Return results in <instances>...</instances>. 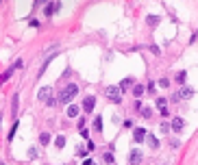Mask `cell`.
<instances>
[{"instance_id": "44dd1931", "label": "cell", "mask_w": 198, "mask_h": 165, "mask_svg": "<svg viewBox=\"0 0 198 165\" xmlns=\"http://www.w3.org/2000/svg\"><path fill=\"white\" fill-rule=\"evenodd\" d=\"M157 22H159V18H157V15H148V24H150V26H155Z\"/></svg>"}, {"instance_id": "603a6c76", "label": "cell", "mask_w": 198, "mask_h": 165, "mask_svg": "<svg viewBox=\"0 0 198 165\" xmlns=\"http://www.w3.org/2000/svg\"><path fill=\"white\" fill-rule=\"evenodd\" d=\"M15 130H18V124H13V128H11V132H9V141L13 139V135H15Z\"/></svg>"}, {"instance_id": "d6986e66", "label": "cell", "mask_w": 198, "mask_h": 165, "mask_svg": "<svg viewBox=\"0 0 198 165\" xmlns=\"http://www.w3.org/2000/svg\"><path fill=\"white\" fill-rule=\"evenodd\" d=\"M18 100H20V96L15 93V96H13V104H11V109H13V113L18 111Z\"/></svg>"}, {"instance_id": "5b68a950", "label": "cell", "mask_w": 198, "mask_h": 165, "mask_svg": "<svg viewBox=\"0 0 198 165\" xmlns=\"http://www.w3.org/2000/svg\"><path fill=\"white\" fill-rule=\"evenodd\" d=\"M94 107H96V98H94V96H87V98L83 100V109L89 113V111H94Z\"/></svg>"}, {"instance_id": "ac0fdd59", "label": "cell", "mask_w": 198, "mask_h": 165, "mask_svg": "<svg viewBox=\"0 0 198 165\" xmlns=\"http://www.w3.org/2000/svg\"><path fill=\"white\" fill-rule=\"evenodd\" d=\"M54 143H57V148H63V146H65V137H57Z\"/></svg>"}, {"instance_id": "e0dca14e", "label": "cell", "mask_w": 198, "mask_h": 165, "mask_svg": "<svg viewBox=\"0 0 198 165\" xmlns=\"http://www.w3.org/2000/svg\"><path fill=\"white\" fill-rule=\"evenodd\" d=\"M133 93H135V96H142V93H144V87H142V85H135V87H133Z\"/></svg>"}, {"instance_id": "9c48e42d", "label": "cell", "mask_w": 198, "mask_h": 165, "mask_svg": "<svg viewBox=\"0 0 198 165\" xmlns=\"http://www.w3.org/2000/svg\"><path fill=\"white\" fill-rule=\"evenodd\" d=\"M39 100H44V102L50 100V87H44V89L39 91Z\"/></svg>"}, {"instance_id": "9a60e30c", "label": "cell", "mask_w": 198, "mask_h": 165, "mask_svg": "<svg viewBox=\"0 0 198 165\" xmlns=\"http://www.w3.org/2000/svg\"><path fill=\"white\" fill-rule=\"evenodd\" d=\"M104 161H107L109 165H113V163H115V159H113V154H111V152H104Z\"/></svg>"}, {"instance_id": "cb8c5ba5", "label": "cell", "mask_w": 198, "mask_h": 165, "mask_svg": "<svg viewBox=\"0 0 198 165\" xmlns=\"http://www.w3.org/2000/svg\"><path fill=\"white\" fill-rule=\"evenodd\" d=\"M159 85H161V87H170V81H168V78H161Z\"/></svg>"}, {"instance_id": "52a82bcc", "label": "cell", "mask_w": 198, "mask_h": 165, "mask_svg": "<svg viewBox=\"0 0 198 165\" xmlns=\"http://www.w3.org/2000/svg\"><path fill=\"white\" fill-rule=\"evenodd\" d=\"M183 126H185L183 118H174V120H172V130H174V132H181V130H183Z\"/></svg>"}, {"instance_id": "8fae6325", "label": "cell", "mask_w": 198, "mask_h": 165, "mask_svg": "<svg viewBox=\"0 0 198 165\" xmlns=\"http://www.w3.org/2000/svg\"><path fill=\"white\" fill-rule=\"evenodd\" d=\"M57 9H59V2H50L48 7H46V15H52Z\"/></svg>"}, {"instance_id": "7402d4cb", "label": "cell", "mask_w": 198, "mask_h": 165, "mask_svg": "<svg viewBox=\"0 0 198 165\" xmlns=\"http://www.w3.org/2000/svg\"><path fill=\"white\" fill-rule=\"evenodd\" d=\"M140 111H142V115H144V118H150V115H152V111H150V109H140Z\"/></svg>"}, {"instance_id": "277c9868", "label": "cell", "mask_w": 198, "mask_h": 165, "mask_svg": "<svg viewBox=\"0 0 198 165\" xmlns=\"http://www.w3.org/2000/svg\"><path fill=\"white\" fill-rule=\"evenodd\" d=\"M129 163H131V165H140V163H142V152H140V150H131V154H129Z\"/></svg>"}, {"instance_id": "8992f818", "label": "cell", "mask_w": 198, "mask_h": 165, "mask_svg": "<svg viewBox=\"0 0 198 165\" xmlns=\"http://www.w3.org/2000/svg\"><path fill=\"white\" fill-rule=\"evenodd\" d=\"M192 96H194V89H192V87H183V89L176 93V98H179V100H181V98H183V100H187V98H192Z\"/></svg>"}, {"instance_id": "7a4b0ae2", "label": "cell", "mask_w": 198, "mask_h": 165, "mask_svg": "<svg viewBox=\"0 0 198 165\" xmlns=\"http://www.w3.org/2000/svg\"><path fill=\"white\" fill-rule=\"evenodd\" d=\"M107 98L113 102V104H120L122 102V91H120V87H107Z\"/></svg>"}, {"instance_id": "5bb4252c", "label": "cell", "mask_w": 198, "mask_h": 165, "mask_svg": "<svg viewBox=\"0 0 198 165\" xmlns=\"http://www.w3.org/2000/svg\"><path fill=\"white\" fill-rule=\"evenodd\" d=\"M157 109H159V111H165V109H168V107H165V98H159V100H157Z\"/></svg>"}, {"instance_id": "ffe728a7", "label": "cell", "mask_w": 198, "mask_h": 165, "mask_svg": "<svg viewBox=\"0 0 198 165\" xmlns=\"http://www.w3.org/2000/svg\"><path fill=\"white\" fill-rule=\"evenodd\" d=\"M94 128H96V130H102V118H96V122H94Z\"/></svg>"}, {"instance_id": "4fadbf2b", "label": "cell", "mask_w": 198, "mask_h": 165, "mask_svg": "<svg viewBox=\"0 0 198 165\" xmlns=\"http://www.w3.org/2000/svg\"><path fill=\"white\" fill-rule=\"evenodd\" d=\"M39 143H42V146H48L50 143V135L48 132H42V135H39Z\"/></svg>"}, {"instance_id": "3957f363", "label": "cell", "mask_w": 198, "mask_h": 165, "mask_svg": "<svg viewBox=\"0 0 198 165\" xmlns=\"http://www.w3.org/2000/svg\"><path fill=\"white\" fill-rule=\"evenodd\" d=\"M18 68H22V61H15V63H13V68H9V70H7V72H4V74L0 76V85H2L4 81H9V78H11V74H13V72H15Z\"/></svg>"}, {"instance_id": "7c38bea8", "label": "cell", "mask_w": 198, "mask_h": 165, "mask_svg": "<svg viewBox=\"0 0 198 165\" xmlns=\"http://www.w3.org/2000/svg\"><path fill=\"white\" fill-rule=\"evenodd\" d=\"M131 85H133V78H124V81L120 82V91H126Z\"/></svg>"}, {"instance_id": "2e32d148", "label": "cell", "mask_w": 198, "mask_h": 165, "mask_svg": "<svg viewBox=\"0 0 198 165\" xmlns=\"http://www.w3.org/2000/svg\"><path fill=\"white\" fill-rule=\"evenodd\" d=\"M148 146H150V148H157V146H159L157 137H150V135H148Z\"/></svg>"}, {"instance_id": "6da1fadb", "label": "cell", "mask_w": 198, "mask_h": 165, "mask_svg": "<svg viewBox=\"0 0 198 165\" xmlns=\"http://www.w3.org/2000/svg\"><path fill=\"white\" fill-rule=\"evenodd\" d=\"M76 93H79V85H68V87L61 91V96H59V102H61V104H68V102H70V100H72Z\"/></svg>"}, {"instance_id": "ba28073f", "label": "cell", "mask_w": 198, "mask_h": 165, "mask_svg": "<svg viewBox=\"0 0 198 165\" xmlns=\"http://www.w3.org/2000/svg\"><path fill=\"white\" fill-rule=\"evenodd\" d=\"M133 139H135V141H144V139H146V130H144V128H135Z\"/></svg>"}, {"instance_id": "30bf717a", "label": "cell", "mask_w": 198, "mask_h": 165, "mask_svg": "<svg viewBox=\"0 0 198 165\" xmlns=\"http://www.w3.org/2000/svg\"><path fill=\"white\" fill-rule=\"evenodd\" d=\"M76 115H79V107H76V104H70V107H68V118H76Z\"/></svg>"}]
</instances>
